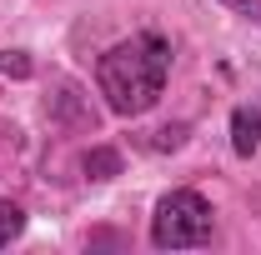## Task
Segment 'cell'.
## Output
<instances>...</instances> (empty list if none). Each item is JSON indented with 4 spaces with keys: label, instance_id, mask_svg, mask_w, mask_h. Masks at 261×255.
Wrapping results in <instances>:
<instances>
[{
    "label": "cell",
    "instance_id": "1",
    "mask_svg": "<svg viewBox=\"0 0 261 255\" xmlns=\"http://www.w3.org/2000/svg\"><path fill=\"white\" fill-rule=\"evenodd\" d=\"M166 75H171V40L161 30H141L121 40V45H111L106 55L96 60V85L106 105L116 110V115H146L166 90Z\"/></svg>",
    "mask_w": 261,
    "mask_h": 255
},
{
    "label": "cell",
    "instance_id": "2",
    "mask_svg": "<svg viewBox=\"0 0 261 255\" xmlns=\"http://www.w3.org/2000/svg\"><path fill=\"white\" fill-rule=\"evenodd\" d=\"M211 200L201 190H166L151 210V245L156 250H196L211 240Z\"/></svg>",
    "mask_w": 261,
    "mask_h": 255
},
{
    "label": "cell",
    "instance_id": "3",
    "mask_svg": "<svg viewBox=\"0 0 261 255\" xmlns=\"http://www.w3.org/2000/svg\"><path fill=\"white\" fill-rule=\"evenodd\" d=\"M231 150L241 160H251L261 150V110L256 105H236L231 110Z\"/></svg>",
    "mask_w": 261,
    "mask_h": 255
},
{
    "label": "cell",
    "instance_id": "4",
    "mask_svg": "<svg viewBox=\"0 0 261 255\" xmlns=\"http://www.w3.org/2000/svg\"><path fill=\"white\" fill-rule=\"evenodd\" d=\"M81 170H86V180H116L121 170H126V160L116 145H91L86 155H81Z\"/></svg>",
    "mask_w": 261,
    "mask_h": 255
},
{
    "label": "cell",
    "instance_id": "5",
    "mask_svg": "<svg viewBox=\"0 0 261 255\" xmlns=\"http://www.w3.org/2000/svg\"><path fill=\"white\" fill-rule=\"evenodd\" d=\"M20 230H25V210H20L15 200H0V250H5Z\"/></svg>",
    "mask_w": 261,
    "mask_h": 255
},
{
    "label": "cell",
    "instance_id": "6",
    "mask_svg": "<svg viewBox=\"0 0 261 255\" xmlns=\"http://www.w3.org/2000/svg\"><path fill=\"white\" fill-rule=\"evenodd\" d=\"M0 75H10V80H31L35 75V60L25 50H0Z\"/></svg>",
    "mask_w": 261,
    "mask_h": 255
},
{
    "label": "cell",
    "instance_id": "7",
    "mask_svg": "<svg viewBox=\"0 0 261 255\" xmlns=\"http://www.w3.org/2000/svg\"><path fill=\"white\" fill-rule=\"evenodd\" d=\"M216 5H226L231 15H241V20H251L261 30V0H216Z\"/></svg>",
    "mask_w": 261,
    "mask_h": 255
},
{
    "label": "cell",
    "instance_id": "8",
    "mask_svg": "<svg viewBox=\"0 0 261 255\" xmlns=\"http://www.w3.org/2000/svg\"><path fill=\"white\" fill-rule=\"evenodd\" d=\"M186 140V125H166V130H156V150H176Z\"/></svg>",
    "mask_w": 261,
    "mask_h": 255
}]
</instances>
